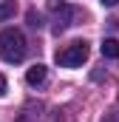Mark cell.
Segmentation results:
<instances>
[{"label":"cell","instance_id":"cell-1","mask_svg":"<svg viewBox=\"0 0 119 122\" xmlns=\"http://www.w3.org/2000/svg\"><path fill=\"white\" fill-rule=\"evenodd\" d=\"M0 57L6 62H23L26 57V37H23V31L17 29H6L0 34Z\"/></svg>","mask_w":119,"mask_h":122},{"label":"cell","instance_id":"cell-2","mask_svg":"<svg viewBox=\"0 0 119 122\" xmlns=\"http://www.w3.org/2000/svg\"><path fill=\"white\" fill-rule=\"evenodd\" d=\"M57 65L62 68H79L82 62L88 60V43L85 40H77V43H68L65 48H60L57 51Z\"/></svg>","mask_w":119,"mask_h":122},{"label":"cell","instance_id":"cell-3","mask_svg":"<svg viewBox=\"0 0 119 122\" xmlns=\"http://www.w3.org/2000/svg\"><path fill=\"white\" fill-rule=\"evenodd\" d=\"M51 11H54V34H60V31H65L68 26H71V17H74V9L71 6H65V3H51Z\"/></svg>","mask_w":119,"mask_h":122},{"label":"cell","instance_id":"cell-4","mask_svg":"<svg viewBox=\"0 0 119 122\" xmlns=\"http://www.w3.org/2000/svg\"><path fill=\"white\" fill-rule=\"evenodd\" d=\"M26 82H29V85H43V82H45V65H43V62L31 65L29 71H26Z\"/></svg>","mask_w":119,"mask_h":122},{"label":"cell","instance_id":"cell-5","mask_svg":"<svg viewBox=\"0 0 119 122\" xmlns=\"http://www.w3.org/2000/svg\"><path fill=\"white\" fill-rule=\"evenodd\" d=\"M102 57H111V60H116L119 57V43L116 40H102Z\"/></svg>","mask_w":119,"mask_h":122},{"label":"cell","instance_id":"cell-6","mask_svg":"<svg viewBox=\"0 0 119 122\" xmlns=\"http://www.w3.org/2000/svg\"><path fill=\"white\" fill-rule=\"evenodd\" d=\"M14 11H17V3H14V0H6V3H0V20H9V17H14Z\"/></svg>","mask_w":119,"mask_h":122},{"label":"cell","instance_id":"cell-7","mask_svg":"<svg viewBox=\"0 0 119 122\" xmlns=\"http://www.w3.org/2000/svg\"><path fill=\"white\" fill-rule=\"evenodd\" d=\"M29 23H31V26H34V29H37V26H40V17H37V14H34V11H31V14H29Z\"/></svg>","mask_w":119,"mask_h":122},{"label":"cell","instance_id":"cell-8","mask_svg":"<svg viewBox=\"0 0 119 122\" xmlns=\"http://www.w3.org/2000/svg\"><path fill=\"white\" fill-rule=\"evenodd\" d=\"M3 94H6V77L0 74V97H3Z\"/></svg>","mask_w":119,"mask_h":122},{"label":"cell","instance_id":"cell-9","mask_svg":"<svg viewBox=\"0 0 119 122\" xmlns=\"http://www.w3.org/2000/svg\"><path fill=\"white\" fill-rule=\"evenodd\" d=\"M99 3H102V6H116L119 0H99Z\"/></svg>","mask_w":119,"mask_h":122}]
</instances>
